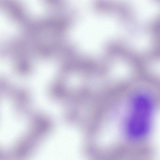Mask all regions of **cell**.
<instances>
[{"label": "cell", "mask_w": 160, "mask_h": 160, "mask_svg": "<svg viewBox=\"0 0 160 160\" xmlns=\"http://www.w3.org/2000/svg\"><path fill=\"white\" fill-rule=\"evenodd\" d=\"M152 112V103L148 98L139 96L135 99L128 125L131 136L139 138L147 134L150 128Z\"/></svg>", "instance_id": "obj_1"}]
</instances>
